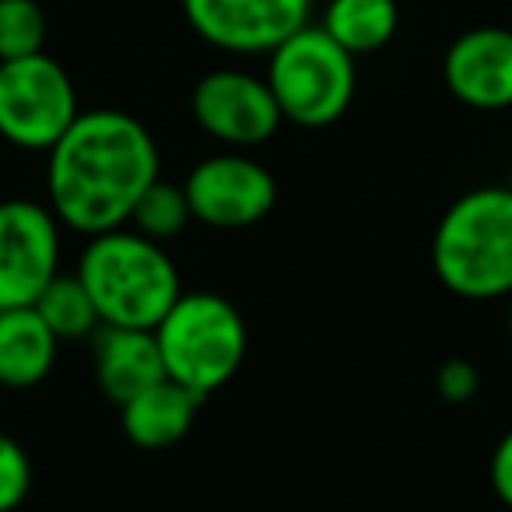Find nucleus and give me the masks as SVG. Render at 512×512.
I'll list each match as a JSON object with an SVG mask.
<instances>
[{
  "label": "nucleus",
  "instance_id": "nucleus-13",
  "mask_svg": "<svg viewBox=\"0 0 512 512\" xmlns=\"http://www.w3.org/2000/svg\"><path fill=\"white\" fill-rule=\"evenodd\" d=\"M200 404H204L200 393L165 376L137 397H130L127 404H120L123 435L137 449H169L186 439L200 414Z\"/></svg>",
  "mask_w": 512,
  "mask_h": 512
},
{
  "label": "nucleus",
  "instance_id": "nucleus-15",
  "mask_svg": "<svg viewBox=\"0 0 512 512\" xmlns=\"http://www.w3.org/2000/svg\"><path fill=\"white\" fill-rule=\"evenodd\" d=\"M320 25L351 57H369L397 36L400 8L397 0H327Z\"/></svg>",
  "mask_w": 512,
  "mask_h": 512
},
{
  "label": "nucleus",
  "instance_id": "nucleus-2",
  "mask_svg": "<svg viewBox=\"0 0 512 512\" xmlns=\"http://www.w3.org/2000/svg\"><path fill=\"white\" fill-rule=\"evenodd\" d=\"M432 271L467 302L512 295V190L477 186L442 211L432 235Z\"/></svg>",
  "mask_w": 512,
  "mask_h": 512
},
{
  "label": "nucleus",
  "instance_id": "nucleus-19",
  "mask_svg": "<svg viewBox=\"0 0 512 512\" xmlns=\"http://www.w3.org/2000/svg\"><path fill=\"white\" fill-rule=\"evenodd\" d=\"M32 491V460L22 442L0 432V512H15Z\"/></svg>",
  "mask_w": 512,
  "mask_h": 512
},
{
  "label": "nucleus",
  "instance_id": "nucleus-6",
  "mask_svg": "<svg viewBox=\"0 0 512 512\" xmlns=\"http://www.w3.org/2000/svg\"><path fill=\"white\" fill-rule=\"evenodd\" d=\"M71 74L50 53L0 60V137L22 151H50L78 120Z\"/></svg>",
  "mask_w": 512,
  "mask_h": 512
},
{
  "label": "nucleus",
  "instance_id": "nucleus-21",
  "mask_svg": "<svg viewBox=\"0 0 512 512\" xmlns=\"http://www.w3.org/2000/svg\"><path fill=\"white\" fill-rule=\"evenodd\" d=\"M488 477H491V491L498 495V502L512 509V428L498 439L495 453H491Z\"/></svg>",
  "mask_w": 512,
  "mask_h": 512
},
{
  "label": "nucleus",
  "instance_id": "nucleus-4",
  "mask_svg": "<svg viewBox=\"0 0 512 512\" xmlns=\"http://www.w3.org/2000/svg\"><path fill=\"white\" fill-rule=\"evenodd\" d=\"M165 376L200 397L228 383L246 358V320L218 292H183L155 327Z\"/></svg>",
  "mask_w": 512,
  "mask_h": 512
},
{
  "label": "nucleus",
  "instance_id": "nucleus-20",
  "mask_svg": "<svg viewBox=\"0 0 512 512\" xmlns=\"http://www.w3.org/2000/svg\"><path fill=\"white\" fill-rule=\"evenodd\" d=\"M435 390L446 404H470L481 390V372L467 358H446L435 372Z\"/></svg>",
  "mask_w": 512,
  "mask_h": 512
},
{
  "label": "nucleus",
  "instance_id": "nucleus-14",
  "mask_svg": "<svg viewBox=\"0 0 512 512\" xmlns=\"http://www.w3.org/2000/svg\"><path fill=\"white\" fill-rule=\"evenodd\" d=\"M60 337L32 306L0 309V386L29 390L39 386L57 365Z\"/></svg>",
  "mask_w": 512,
  "mask_h": 512
},
{
  "label": "nucleus",
  "instance_id": "nucleus-3",
  "mask_svg": "<svg viewBox=\"0 0 512 512\" xmlns=\"http://www.w3.org/2000/svg\"><path fill=\"white\" fill-rule=\"evenodd\" d=\"M74 274L85 285L102 327L155 330L183 295L179 271L162 242L144 239L130 225L92 235Z\"/></svg>",
  "mask_w": 512,
  "mask_h": 512
},
{
  "label": "nucleus",
  "instance_id": "nucleus-16",
  "mask_svg": "<svg viewBox=\"0 0 512 512\" xmlns=\"http://www.w3.org/2000/svg\"><path fill=\"white\" fill-rule=\"evenodd\" d=\"M43 323L60 337V341H81V337L95 334L102 327L99 313H95L92 299H88L85 285H81L78 274L60 271L50 285L39 292V299L32 302Z\"/></svg>",
  "mask_w": 512,
  "mask_h": 512
},
{
  "label": "nucleus",
  "instance_id": "nucleus-22",
  "mask_svg": "<svg viewBox=\"0 0 512 512\" xmlns=\"http://www.w3.org/2000/svg\"><path fill=\"white\" fill-rule=\"evenodd\" d=\"M509 337H512V309H509Z\"/></svg>",
  "mask_w": 512,
  "mask_h": 512
},
{
  "label": "nucleus",
  "instance_id": "nucleus-8",
  "mask_svg": "<svg viewBox=\"0 0 512 512\" xmlns=\"http://www.w3.org/2000/svg\"><path fill=\"white\" fill-rule=\"evenodd\" d=\"M60 228L50 204L0 200V309L32 306L60 274Z\"/></svg>",
  "mask_w": 512,
  "mask_h": 512
},
{
  "label": "nucleus",
  "instance_id": "nucleus-23",
  "mask_svg": "<svg viewBox=\"0 0 512 512\" xmlns=\"http://www.w3.org/2000/svg\"><path fill=\"white\" fill-rule=\"evenodd\" d=\"M509 190H512V169H509Z\"/></svg>",
  "mask_w": 512,
  "mask_h": 512
},
{
  "label": "nucleus",
  "instance_id": "nucleus-18",
  "mask_svg": "<svg viewBox=\"0 0 512 512\" xmlns=\"http://www.w3.org/2000/svg\"><path fill=\"white\" fill-rule=\"evenodd\" d=\"M46 11L39 0H0V60L43 53Z\"/></svg>",
  "mask_w": 512,
  "mask_h": 512
},
{
  "label": "nucleus",
  "instance_id": "nucleus-1",
  "mask_svg": "<svg viewBox=\"0 0 512 512\" xmlns=\"http://www.w3.org/2000/svg\"><path fill=\"white\" fill-rule=\"evenodd\" d=\"M158 176V144L137 116L88 109L46 151V204L60 225L92 239L127 225Z\"/></svg>",
  "mask_w": 512,
  "mask_h": 512
},
{
  "label": "nucleus",
  "instance_id": "nucleus-12",
  "mask_svg": "<svg viewBox=\"0 0 512 512\" xmlns=\"http://www.w3.org/2000/svg\"><path fill=\"white\" fill-rule=\"evenodd\" d=\"M92 362L99 390L116 407L127 404L151 383L165 379L162 351H158L155 330L134 327H99L92 334Z\"/></svg>",
  "mask_w": 512,
  "mask_h": 512
},
{
  "label": "nucleus",
  "instance_id": "nucleus-5",
  "mask_svg": "<svg viewBox=\"0 0 512 512\" xmlns=\"http://www.w3.org/2000/svg\"><path fill=\"white\" fill-rule=\"evenodd\" d=\"M355 60L323 25H302L299 32L267 53V85L281 116L295 127L323 130L351 109L358 88Z\"/></svg>",
  "mask_w": 512,
  "mask_h": 512
},
{
  "label": "nucleus",
  "instance_id": "nucleus-11",
  "mask_svg": "<svg viewBox=\"0 0 512 512\" xmlns=\"http://www.w3.org/2000/svg\"><path fill=\"white\" fill-rule=\"evenodd\" d=\"M442 81L456 102L481 113L512 106V29L477 25L449 43Z\"/></svg>",
  "mask_w": 512,
  "mask_h": 512
},
{
  "label": "nucleus",
  "instance_id": "nucleus-10",
  "mask_svg": "<svg viewBox=\"0 0 512 512\" xmlns=\"http://www.w3.org/2000/svg\"><path fill=\"white\" fill-rule=\"evenodd\" d=\"M186 25L207 46L235 57L271 53L309 25L313 0H179Z\"/></svg>",
  "mask_w": 512,
  "mask_h": 512
},
{
  "label": "nucleus",
  "instance_id": "nucleus-17",
  "mask_svg": "<svg viewBox=\"0 0 512 512\" xmlns=\"http://www.w3.org/2000/svg\"><path fill=\"white\" fill-rule=\"evenodd\" d=\"M193 221L190 200H186V190L176 183H165L162 176L144 190V197L137 200L134 214H130L127 225L134 232H141L144 239L151 242H172L176 235L186 232V225Z\"/></svg>",
  "mask_w": 512,
  "mask_h": 512
},
{
  "label": "nucleus",
  "instance_id": "nucleus-7",
  "mask_svg": "<svg viewBox=\"0 0 512 512\" xmlns=\"http://www.w3.org/2000/svg\"><path fill=\"white\" fill-rule=\"evenodd\" d=\"M190 113L207 137L232 151L260 148L285 123L267 78L239 71V67L207 71L193 85Z\"/></svg>",
  "mask_w": 512,
  "mask_h": 512
},
{
  "label": "nucleus",
  "instance_id": "nucleus-9",
  "mask_svg": "<svg viewBox=\"0 0 512 512\" xmlns=\"http://www.w3.org/2000/svg\"><path fill=\"white\" fill-rule=\"evenodd\" d=\"M193 221L211 228H249L278 204V183L264 162L246 151H221L190 169L183 179Z\"/></svg>",
  "mask_w": 512,
  "mask_h": 512
}]
</instances>
